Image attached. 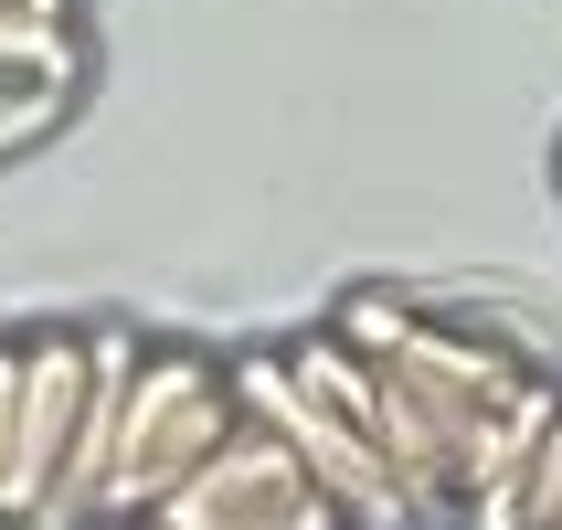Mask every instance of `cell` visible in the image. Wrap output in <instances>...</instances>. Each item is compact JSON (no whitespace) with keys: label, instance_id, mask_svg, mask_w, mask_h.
<instances>
[{"label":"cell","instance_id":"6da1fadb","mask_svg":"<svg viewBox=\"0 0 562 530\" xmlns=\"http://www.w3.org/2000/svg\"><path fill=\"white\" fill-rule=\"evenodd\" d=\"M234 382L223 361L181 340H138V382H127V425H117V467L95 488V520H149L170 488H181L223 436H234Z\"/></svg>","mask_w":562,"mask_h":530},{"label":"cell","instance_id":"7a4b0ae2","mask_svg":"<svg viewBox=\"0 0 562 530\" xmlns=\"http://www.w3.org/2000/svg\"><path fill=\"white\" fill-rule=\"evenodd\" d=\"M329 329H340V340L361 350L372 372H393L425 414H446V425H457V446H468V425L499 404L509 382L531 372V361H520L499 329H457V318L414 308V297H393V286H350Z\"/></svg>","mask_w":562,"mask_h":530},{"label":"cell","instance_id":"3957f363","mask_svg":"<svg viewBox=\"0 0 562 530\" xmlns=\"http://www.w3.org/2000/svg\"><path fill=\"white\" fill-rule=\"evenodd\" d=\"M223 382H234V404H245L255 425H266V436H277L286 456L318 477V499H340V509H350V530H404V520H414L404 477L382 467V446L361 436L340 404H318L308 382L286 372V350H245Z\"/></svg>","mask_w":562,"mask_h":530},{"label":"cell","instance_id":"277c9868","mask_svg":"<svg viewBox=\"0 0 562 530\" xmlns=\"http://www.w3.org/2000/svg\"><path fill=\"white\" fill-rule=\"evenodd\" d=\"M75 404H86V329H32L22 340V414H11V467H0V530H22L54 509L64 446H75Z\"/></svg>","mask_w":562,"mask_h":530},{"label":"cell","instance_id":"5b68a950","mask_svg":"<svg viewBox=\"0 0 562 530\" xmlns=\"http://www.w3.org/2000/svg\"><path fill=\"white\" fill-rule=\"evenodd\" d=\"M297 499H318V477L297 467L255 414H234V436L149 509V530H266V520H286Z\"/></svg>","mask_w":562,"mask_h":530},{"label":"cell","instance_id":"8992f818","mask_svg":"<svg viewBox=\"0 0 562 530\" xmlns=\"http://www.w3.org/2000/svg\"><path fill=\"white\" fill-rule=\"evenodd\" d=\"M552 425H562V393L541 372H520L468 425V446H457V509H468V530H520V477H531Z\"/></svg>","mask_w":562,"mask_h":530},{"label":"cell","instance_id":"52a82bcc","mask_svg":"<svg viewBox=\"0 0 562 530\" xmlns=\"http://www.w3.org/2000/svg\"><path fill=\"white\" fill-rule=\"evenodd\" d=\"M11 75H86V43H75V11L64 0H22V11H0V86Z\"/></svg>","mask_w":562,"mask_h":530},{"label":"cell","instance_id":"ba28073f","mask_svg":"<svg viewBox=\"0 0 562 530\" xmlns=\"http://www.w3.org/2000/svg\"><path fill=\"white\" fill-rule=\"evenodd\" d=\"M64 95H75L64 75H11V86H0V159H11V149H32V138L64 117Z\"/></svg>","mask_w":562,"mask_h":530},{"label":"cell","instance_id":"9c48e42d","mask_svg":"<svg viewBox=\"0 0 562 530\" xmlns=\"http://www.w3.org/2000/svg\"><path fill=\"white\" fill-rule=\"evenodd\" d=\"M552 520H562V425L541 436L531 477H520V530H552Z\"/></svg>","mask_w":562,"mask_h":530},{"label":"cell","instance_id":"30bf717a","mask_svg":"<svg viewBox=\"0 0 562 530\" xmlns=\"http://www.w3.org/2000/svg\"><path fill=\"white\" fill-rule=\"evenodd\" d=\"M11 414H22V340H0V467H11Z\"/></svg>","mask_w":562,"mask_h":530},{"label":"cell","instance_id":"8fae6325","mask_svg":"<svg viewBox=\"0 0 562 530\" xmlns=\"http://www.w3.org/2000/svg\"><path fill=\"white\" fill-rule=\"evenodd\" d=\"M266 530H350V509L340 499H297L286 520H266Z\"/></svg>","mask_w":562,"mask_h":530},{"label":"cell","instance_id":"7c38bea8","mask_svg":"<svg viewBox=\"0 0 562 530\" xmlns=\"http://www.w3.org/2000/svg\"><path fill=\"white\" fill-rule=\"evenodd\" d=\"M117 530H149V520H117Z\"/></svg>","mask_w":562,"mask_h":530},{"label":"cell","instance_id":"4fadbf2b","mask_svg":"<svg viewBox=\"0 0 562 530\" xmlns=\"http://www.w3.org/2000/svg\"><path fill=\"white\" fill-rule=\"evenodd\" d=\"M0 11H22V0H0Z\"/></svg>","mask_w":562,"mask_h":530},{"label":"cell","instance_id":"5bb4252c","mask_svg":"<svg viewBox=\"0 0 562 530\" xmlns=\"http://www.w3.org/2000/svg\"><path fill=\"white\" fill-rule=\"evenodd\" d=\"M552 530H562V520H552Z\"/></svg>","mask_w":562,"mask_h":530}]
</instances>
